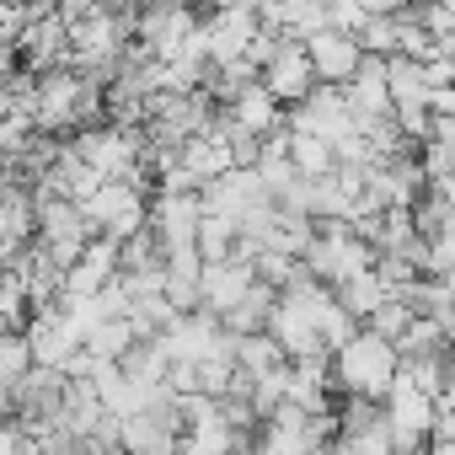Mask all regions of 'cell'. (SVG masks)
Masks as SVG:
<instances>
[{"instance_id":"obj_1","label":"cell","mask_w":455,"mask_h":455,"mask_svg":"<svg viewBox=\"0 0 455 455\" xmlns=\"http://www.w3.org/2000/svg\"><path fill=\"white\" fill-rule=\"evenodd\" d=\"M327 370H332V386H338L343 396H359V402H375V407H380V396H386L391 380H396V354H391V343H380V338H370V332H354V338L327 359Z\"/></svg>"},{"instance_id":"obj_8","label":"cell","mask_w":455,"mask_h":455,"mask_svg":"<svg viewBox=\"0 0 455 455\" xmlns=\"http://www.w3.org/2000/svg\"><path fill=\"white\" fill-rule=\"evenodd\" d=\"M28 370H33L28 338H22V332H0V391H12Z\"/></svg>"},{"instance_id":"obj_6","label":"cell","mask_w":455,"mask_h":455,"mask_svg":"<svg viewBox=\"0 0 455 455\" xmlns=\"http://www.w3.org/2000/svg\"><path fill=\"white\" fill-rule=\"evenodd\" d=\"M332 300H338V311H343V316H354V322L364 327V316H370L380 300H391V295H386V284H380L375 274H354L348 284H338V290H332Z\"/></svg>"},{"instance_id":"obj_7","label":"cell","mask_w":455,"mask_h":455,"mask_svg":"<svg viewBox=\"0 0 455 455\" xmlns=\"http://www.w3.org/2000/svg\"><path fill=\"white\" fill-rule=\"evenodd\" d=\"M407 322H412V311H407L402 300H380V306L364 316L359 332H370V338H380V343H396V338L407 332Z\"/></svg>"},{"instance_id":"obj_3","label":"cell","mask_w":455,"mask_h":455,"mask_svg":"<svg viewBox=\"0 0 455 455\" xmlns=\"http://www.w3.org/2000/svg\"><path fill=\"white\" fill-rule=\"evenodd\" d=\"M306 65H311V76H316V86H332V92H343L348 81H354V70H359V44L354 38H338V33H311L306 44Z\"/></svg>"},{"instance_id":"obj_5","label":"cell","mask_w":455,"mask_h":455,"mask_svg":"<svg viewBox=\"0 0 455 455\" xmlns=\"http://www.w3.org/2000/svg\"><path fill=\"white\" fill-rule=\"evenodd\" d=\"M225 124H236L242 134H252V140H268L274 129H284V108L263 92V86H247V92H236V102L231 108H214Z\"/></svg>"},{"instance_id":"obj_2","label":"cell","mask_w":455,"mask_h":455,"mask_svg":"<svg viewBox=\"0 0 455 455\" xmlns=\"http://www.w3.org/2000/svg\"><path fill=\"white\" fill-rule=\"evenodd\" d=\"M258 86L290 113V108H300L311 92H316V76H311V65H306V49L300 44H279V54L258 70Z\"/></svg>"},{"instance_id":"obj_4","label":"cell","mask_w":455,"mask_h":455,"mask_svg":"<svg viewBox=\"0 0 455 455\" xmlns=\"http://www.w3.org/2000/svg\"><path fill=\"white\" fill-rule=\"evenodd\" d=\"M247 290H252V268H247V263H209V268L198 274V311L225 316Z\"/></svg>"},{"instance_id":"obj_9","label":"cell","mask_w":455,"mask_h":455,"mask_svg":"<svg viewBox=\"0 0 455 455\" xmlns=\"http://www.w3.org/2000/svg\"><path fill=\"white\" fill-rule=\"evenodd\" d=\"M49 455H92L86 444H65V450H49Z\"/></svg>"}]
</instances>
